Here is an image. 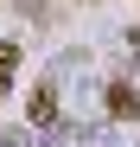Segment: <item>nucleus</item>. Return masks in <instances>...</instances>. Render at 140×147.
<instances>
[{"mask_svg": "<svg viewBox=\"0 0 140 147\" xmlns=\"http://www.w3.org/2000/svg\"><path fill=\"white\" fill-rule=\"evenodd\" d=\"M26 115L38 121V128H51V115H57V96H51V90H32V102H26Z\"/></svg>", "mask_w": 140, "mask_h": 147, "instance_id": "2", "label": "nucleus"}, {"mask_svg": "<svg viewBox=\"0 0 140 147\" xmlns=\"http://www.w3.org/2000/svg\"><path fill=\"white\" fill-rule=\"evenodd\" d=\"M108 115H115V121H127V115H140V96H134L127 83H108Z\"/></svg>", "mask_w": 140, "mask_h": 147, "instance_id": "1", "label": "nucleus"}, {"mask_svg": "<svg viewBox=\"0 0 140 147\" xmlns=\"http://www.w3.org/2000/svg\"><path fill=\"white\" fill-rule=\"evenodd\" d=\"M13 58H19L13 45H0V77H7V70H13Z\"/></svg>", "mask_w": 140, "mask_h": 147, "instance_id": "3", "label": "nucleus"}]
</instances>
